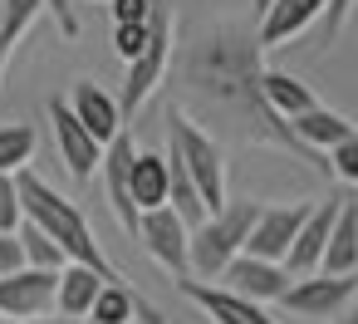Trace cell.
I'll list each match as a JSON object with an SVG mask.
<instances>
[{
    "instance_id": "obj_26",
    "label": "cell",
    "mask_w": 358,
    "mask_h": 324,
    "mask_svg": "<svg viewBox=\"0 0 358 324\" xmlns=\"http://www.w3.org/2000/svg\"><path fill=\"white\" fill-rule=\"evenodd\" d=\"M324 162H329V177L358 187V133H348L343 143H334V148L324 153Z\"/></svg>"
},
{
    "instance_id": "obj_25",
    "label": "cell",
    "mask_w": 358,
    "mask_h": 324,
    "mask_svg": "<svg viewBox=\"0 0 358 324\" xmlns=\"http://www.w3.org/2000/svg\"><path fill=\"white\" fill-rule=\"evenodd\" d=\"M20 246H25V265H35V270H64L69 265V255L30 221H20Z\"/></svg>"
},
{
    "instance_id": "obj_4",
    "label": "cell",
    "mask_w": 358,
    "mask_h": 324,
    "mask_svg": "<svg viewBox=\"0 0 358 324\" xmlns=\"http://www.w3.org/2000/svg\"><path fill=\"white\" fill-rule=\"evenodd\" d=\"M167 148H172V153L182 157V167L192 172V182H196L206 211L226 206V148H221L211 133H201V128H196L182 108H172V104H167Z\"/></svg>"
},
{
    "instance_id": "obj_13",
    "label": "cell",
    "mask_w": 358,
    "mask_h": 324,
    "mask_svg": "<svg viewBox=\"0 0 358 324\" xmlns=\"http://www.w3.org/2000/svg\"><path fill=\"white\" fill-rule=\"evenodd\" d=\"M133 153H138V143H133V133L123 128L113 143H103V162H99V172H103V187H108V206H113V216H118V226H123L128 236H138V221H143V211L133 206V192H128Z\"/></svg>"
},
{
    "instance_id": "obj_23",
    "label": "cell",
    "mask_w": 358,
    "mask_h": 324,
    "mask_svg": "<svg viewBox=\"0 0 358 324\" xmlns=\"http://www.w3.org/2000/svg\"><path fill=\"white\" fill-rule=\"evenodd\" d=\"M138 314V295H133V285L118 275V280H103V290H99V300H94V309H89V324H128Z\"/></svg>"
},
{
    "instance_id": "obj_5",
    "label": "cell",
    "mask_w": 358,
    "mask_h": 324,
    "mask_svg": "<svg viewBox=\"0 0 358 324\" xmlns=\"http://www.w3.org/2000/svg\"><path fill=\"white\" fill-rule=\"evenodd\" d=\"M172 6L162 0V6L152 10V40H148V50L128 64V74H123V94H118V113H123V123H133L138 118V108L157 94V84L167 79V69H172Z\"/></svg>"
},
{
    "instance_id": "obj_30",
    "label": "cell",
    "mask_w": 358,
    "mask_h": 324,
    "mask_svg": "<svg viewBox=\"0 0 358 324\" xmlns=\"http://www.w3.org/2000/svg\"><path fill=\"white\" fill-rule=\"evenodd\" d=\"M353 6H358V0H329V6H324V50L343 35V25H348V15H353Z\"/></svg>"
},
{
    "instance_id": "obj_28",
    "label": "cell",
    "mask_w": 358,
    "mask_h": 324,
    "mask_svg": "<svg viewBox=\"0 0 358 324\" xmlns=\"http://www.w3.org/2000/svg\"><path fill=\"white\" fill-rule=\"evenodd\" d=\"M25 211H20V187L10 172H0V231H20Z\"/></svg>"
},
{
    "instance_id": "obj_35",
    "label": "cell",
    "mask_w": 358,
    "mask_h": 324,
    "mask_svg": "<svg viewBox=\"0 0 358 324\" xmlns=\"http://www.w3.org/2000/svg\"><path fill=\"white\" fill-rule=\"evenodd\" d=\"M270 6H275V0H250V15H255V20H260V15H265V10H270Z\"/></svg>"
},
{
    "instance_id": "obj_2",
    "label": "cell",
    "mask_w": 358,
    "mask_h": 324,
    "mask_svg": "<svg viewBox=\"0 0 358 324\" xmlns=\"http://www.w3.org/2000/svg\"><path fill=\"white\" fill-rule=\"evenodd\" d=\"M15 187H20V211H25L30 226H40L74 265H89V270L118 280V270H113V260L103 255V246H99V236H94V226H89V216H84L79 202H69L59 187H50V182H45L40 172H30V167L15 172Z\"/></svg>"
},
{
    "instance_id": "obj_33",
    "label": "cell",
    "mask_w": 358,
    "mask_h": 324,
    "mask_svg": "<svg viewBox=\"0 0 358 324\" xmlns=\"http://www.w3.org/2000/svg\"><path fill=\"white\" fill-rule=\"evenodd\" d=\"M20 324H74V319H64V314H40V319H20Z\"/></svg>"
},
{
    "instance_id": "obj_15",
    "label": "cell",
    "mask_w": 358,
    "mask_h": 324,
    "mask_svg": "<svg viewBox=\"0 0 358 324\" xmlns=\"http://www.w3.org/2000/svg\"><path fill=\"white\" fill-rule=\"evenodd\" d=\"M324 6H329V0H275V6L255 20V45H260V50L289 45L294 35H304L309 25L324 20Z\"/></svg>"
},
{
    "instance_id": "obj_22",
    "label": "cell",
    "mask_w": 358,
    "mask_h": 324,
    "mask_svg": "<svg viewBox=\"0 0 358 324\" xmlns=\"http://www.w3.org/2000/svg\"><path fill=\"white\" fill-rule=\"evenodd\" d=\"M40 10H45V0H0V74H6L15 45L25 40V30L40 20Z\"/></svg>"
},
{
    "instance_id": "obj_1",
    "label": "cell",
    "mask_w": 358,
    "mask_h": 324,
    "mask_svg": "<svg viewBox=\"0 0 358 324\" xmlns=\"http://www.w3.org/2000/svg\"><path fill=\"white\" fill-rule=\"evenodd\" d=\"M260 74L265 50L255 45V35H245L231 20H216L172 59V108H182L221 148H270L309 172H329V162L309 153L294 138V128L265 104Z\"/></svg>"
},
{
    "instance_id": "obj_20",
    "label": "cell",
    "mask_w": 358,
    "mask_h": 324,
    "mask_svg": "<svg viewBox=\"0 0 358 324\" xmlns=\"http://www.w3.org/2000/svg\"><path fill=\"white\" fill-rule=\"evenodd\" d=\"M319 270H329V275H353L358 270V206H353V197L338 202V216H334V231H329Z\"/></svg>"
},
{
    "instance_id": "obj_31",
    "label": "cell",
    "mask_w": 358,
    "mask_h": 324,
    "mask_svg": "<svg viewBox=\"0 0 358 324\" xmlns=\"http://www.w3.org/2000/svg\"><path fill=\"white\" fill-rule=\"evenodd\" d=\"M25 270V246H20V231H0V275H15Z\"/></svg>"
},
{
    "instance_id": "obj_19",
    "label": "cell",
    "mask_w": 358,
    "mask_h": 324,
    "mask_svg": "<svg viewBox=\"0 0 358 324\" xmlns=\"http://www.w3.org/2000/svg\"><path fill=\"white\" fill-rule=\"evenodd\" d=\"M260 94H265V104L289 123V118H299V113H309L314 104H319V94H314V84H304L299 74H285V69H270L265 64V74H260Z\"/></svg>"
},
{
    "instance_id": "obj_34",
    "label": "cell",
    "mask_w": 358,
    "mask_h": 324,
    "mask_svg": "<svg viewBox=\"0 0 358 324\" xmlns=\"http://www.w3.org/2000/svg\"><path fill=\"white\" fill-rule=\"evenodd\" d=\"M334 324H358V300H353V304H348V309H343V314H338Z\"/></svg>"
},
{
    "instance_id": "obj_18",
    "label": "cell",
    "mask_w": 358,
    "mask_h": 324,
    "mask_svg": "<svg viewBox=\"0 0 358 324\" xmlns=\"http://www.w3.org/2000/svg\"><path fill=\"white\" fill-rule=\"evenodd\" d=\"M128 192L138 211L167 206V153L157 148H138L133 153V172H128Z\"/></svg>"
},
{
    "instance_id": "obj_8",
    "label": "cell",
    "mask_w": 358,
    "mask_h": 324,
    "mask_svg": "<svg viewBox=\"0 0 358 324\" xmlns=\"http://www.w3.org/2000/svg\"><path fill=\"white\" fill-rule=\"evenodd\" d=\"M50 128H55V143H59V157H64V167H69V177L84 187L89 177H99V162H103V143L74 118V108H69V99H50Z\"/></svg>"
},
{
    "instance_id": "obj_7",
    "label": "cell",
    "mask_w": 358,
    "mask_h": 324,
    "mask_svg": "<svg viewBox=\"0 0 358 324\" xmlns=\"http://www.w3.org/2000/svg\"><path fill=\"white\" fill-rule=\"evenodd\" d=\"M133 241H143L148 260H152L157 270H167L172 280H187V275H192V231H187V221H182L172 206L143 211Z\"/></svg>"
},
{
    "instance_id": "obj_11",
    "label": "cell",
    "mask_w": 358,
    "mask_h": 324,
    "mask_svg": "<svg viewBox=\"0 0 358 324\" xmlns=\"http://www.w3.org/2000/svg\"><path fill=\"white\" fill-rule=\"evenodd\" d=\"M309 206H314V202H275V206L260 202V216H255V226H250L245 251L260 255V260H280V265H285V251L294 246V236H299Z\"/></svg>"
},
{
    "instance_id": "obj_3",
    "label": "cell",
    "mask_w": 358,
    "mask_h": 324,
    "mask_svg": "<svg viewBox=\"0 0 358 324\" xmlns=\"http://www.w3.org/2000/svg\"><path fill=\"white\" fill-rule=\"evenodd\" d=\"M260 216V202L255 197H226V206H216L196 231H192V270L201 280H216L250 241V226Z\"/></svg>"
},
{
    "instance_id": "obj_37",
    "label": "cell",
    "mask_w": 358,
    "mask_h": 324,
    "mask_svg": "<svg viewBox=\"0 0 358 324\" xmlns=\"http://www.w3.org/2000/svg\"><path fill=\"white\" fill-rule=\"evenodd\" d=\"M0 324H10V319H0Z\"/></svg>"
},
{
    "instance_id": "obj_36",
    "label": "cell",
    "mask_w": 358,
    "mask_h": 324,
    "mask_svg": "<svg viewBox=\"0 0 358 324\" xmlns=\"http://www.w3.org/2000/svg\"><path fill=\"white\" fill-rule=\"evenodd\" d=\"M353 206H358V187H353Z\"/></svg>"
},
{
    "instance_id": "obj_16",
    "label": "cell",
    "mask_w": 358,
    "mask_h": 324,
    "mask_svg": "<svg viewBox=\"0 0 358 324\" xmlns=\"http://www.w3.org/2000/svg\"><path fill=\"white\" fill-rule=\"evenodd\" d=\"M64 99H69L74 118H79V123H84L99 143H113V138L128 128V123H123V113H118V99H113L103 84H94V79H79Z\"/></svg>"
},
{
    "instance_id": "obj_24",
    "label": "cell",
    "mask_w": 358,
    "mask_h": 324,
    "mask_svg": "<svg viewBox=\"0 0 358 324\" xmlns=\"http://www.w3.org/2000/svg\"><path fill=\"white\" fill-rule=\"evenodd\" d=\"M35 123H0V172H25L35 162Z\"/></svg>"
},
{
    "instance_id": "obj_6",
    "label": "cell",
    "mask_w": 358,
    "mask_h": 324,
    "mask_svg": "<svg viewBox=\"0 0 358 324\" xmlns=\"http://www.w3.org/2000/svg\"><path fill=\"white\" fill-rule=\"evenodd\" d=\"M358 300V270L353 275H329V270H314V275H294L289 290L280 295V304L299 319H324L334 324L348 304Z\"/></svg>"
},
{
    "instance_id": "obj_32",
    "label": "cell",
    "mask_w": 358,
    "mask_h": 324,
    "mask_svg": "<svg viewBox=\"0 0 358 324\" xmlns=\"http://www.w3.org/2000/svg\"><path fill=\"white\" fill-rule=\"evenodd\" d=\"M45 10L55 15V25H59V35H64V40H79V15H74V0H45Z\"/></svg>"
},
{
    "instance_id": "obj_21",
    "label": "cell",
    "mask_w": 358,
    "mask_h": 324,
    "mask_svg": "<svg viewBox=\"0 0 358 324\" xmlns=\"http://www.w3.org/2000/svg\"><path fill=\"white\" fill-rule=\"evenodd\" d=\"M289 128H294V138H299L309 153H319V157H324L334 143H343L348 133H358L343 113H334V108H324V104H314V108L299 113V118H289Z\"/></svg>"
},
{
    "instance_id": "obj_14",
    "label": "cell",
    "mask_w": 358,
    "mask_h": 324,
    "mask_svg": "<svg viewBox=\"0 0 358 324\" xmlns=\"http://www.w3.org/2000/svg\"><path fill=\"white\" fill-rule=\"evenodd\" d=\"M338 202H343V197H324V202L309 206V216H304L294 246L285 251V270H289V275H314V270L324 265V246H329V231H334Z\"/></svg>"
},
{
    "instance_id": "obj_9",
    "label": "cell",
    "mask_w": 358,
    "mask_h": 324,
    "mask_svg": "<svg viewBox=\"0 0 358 324\" xmlns=\"http://www.w3.org/2000/svg\"><path fill=\"white\" fill-rule=\"evenodd\" d=\"M177 285V295L187 300V304H196L201 314H206V324H280L265 304H255V300H245V295H231L226 285H211V280H172Z\"/></svg>"
},
{
    "instance_id": "obj_27",
    "label": "cell",
    "mask_w": 358,
    "mask_h": 324,
    "mask_svg": "<svg viewBox=\"0 0 358 324\" xmlns=\"http://www.w3.org/2000/svg\"><path fill=\"white\" fill-rule=\"evenodd\" d=\"M148 40H152V20H148V25H113V59L133 64V59L148 50Z\"/></svg>"
},
{
    "instance_id": "obj_17",
    "label": "cell",
    "mask_w": 358,
    "mask_h": 324,
    "mask_svg": "<svg viewBox=\"0 0 358 324\" xmlns=\"http://www.w3.org/2000/svg\"><path fill=\"white\" fill-rule=\"evenodd\" d=\"M103 280H108V275H99V270L69 260V265L59 270V285H55V314H64V319H74V324L89 319V309H94Z\"/></svg>"
},
{
    "instance_id": "obj_29",
    "label": "cell",
    "mask_w": 358,
    "mask_h": 324,
    "mask_svg": "<svg viewBox=\"0 0 358 324\" xmlns=\"http://www.w3.org/2000/svg\"><path fill=\"white\" fill-rule=\"evenodd\" d=\"M157 6L162 0H108V15H113V25H148Z\"/></svg>"
},
{
    "instance_id": "obj_10",
    "label": "cell",
    "mask_w": 358,
    "mask_h": 324,
    "mask_svg": "<svg viewBox=\"0 0 358 324\" xmlns=\"http://www.w3.org/2000/svg\"><path fill=\"white\" fill-rule=\"evenodd\" d=\"M55 285H59V270H15V275H0V319H40V314H55Z\"/></svg>"
},
{
    "instance_id": "obj_12",
    "label": "cell",
    "mask_w": 358,
    "mask_h": 324,
    "mask_svg": "<svg viewBox=\"0 0 358 324\" xmlns=\"http://www.w3.org/2000/svg\"><path fill=\"white\" fill-rule=\"evenodd\" d=\"M289 270L280 265V260H260V255H250V251H241L221 275H216V285H226L231 295H245V300H255V304H280V295L289 290Z\"/></svg>"
}]
</instances>
